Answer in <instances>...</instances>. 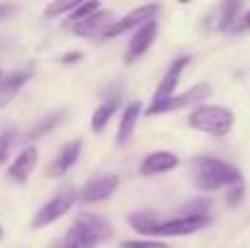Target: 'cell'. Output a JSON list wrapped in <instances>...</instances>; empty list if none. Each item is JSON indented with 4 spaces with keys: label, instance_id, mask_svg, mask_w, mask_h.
<instances>
[{
    "label": "cell",
    "instance_id": "7",
    "mask_svg": "<svg viewBox=\"0 0 250 248\" xmlns=\"http://www.w3.org/2000/svg\"><path fill=\"white\" fill-rule=\"evenodd\" d=\"M119 187V175L114 173H102V175H95L92 180H87L78 195V202L81 204H95V202H104L114 195V190Z\"/></svg>",
    "mask_w": 250,
    "mask_h": 248
},
{
    "label": "cell",
    "instance_id": "22",
    "mask_svg": "<svg viewBox=\"0 0 250 248\" xmlns=\"http://www.w3.org/2000/svg\"><path fill=\"white\" fill-rule=\"evenodd\" d=\"M81 5H83V0H66V2H51V5H46L44 15H49V17H59V15H71V12H76V10H78Z\"/></svg>",
    "mask_w": 250,
    "mask_h": 248
},
{
    "label": "cell",
    "instance_id": "30",
    "mask_svg": "<svg viewBox=\"0 0 250 248\" xmlns=\"http://www.w3.org/2000/svg\"><path fill=\"white\" fill-rule=\"evenodd\" d=\"M2 78H5V76H2V71H0V81H2Z\"/></svg>",
    "mask_w": 250,
    "mask_h": 248
},
{
    "label": "cell",
    "instance_id": "31",
    "mask_svg": "<svg viewBox=\"0 0 250 248\" xmlns=\"http://www.w3.org/2000/svg\"><path fill=\"white\" fill-rule=\"evenodd\" d=\"M0 239H2V226H0Z\"/></svg>",
    "mask_w": 250,
    "mask_h": 248
},
{
    "label": "cell",
    "instance_id": "20",
    "mask_svg": "<svg viewBox=\"0 0 250 248\" xmlns=\"http://www.w3.org/2000/svg\"><path fill=\"white\" fill-rule=\"evenodd\" d=\"M126 222H129V226H131L136 234H151V236H153V231H156V229H158V224H161L158 214H156V212H151V209L131 212V214L126 217Z\"/></svg>",
    "mask_w": 250,
    "mask_h": 248
},
{
    "label": "cell",
    "instance_id": "14",
    "mask_svg": "<svg viewBox=\"0 0 250 248\" xmlns=\"http://www.w3.org/2000/svg\"><path fill=\"white\" fill-rule=\"evenodd\" d=\"M141 114H144V107H141V102H136V100L129 102V105L122 110V119H119V129H117V139H114L117 146L129 144V139H131V134H134V129H136L139 119H141Z\"/></svg>",
    "mask_w": 250,
    "mask_h": 248
},
{
    "label": "cell",
    "instance_id": "11",
    "mask_svg": "<svg viewBox=\"0 0 250 248\" xmlns=\"http://www.w3.org/2000/svg\"><path fill=\"white\" fill-rule=\"evenodd\" d=\"M37 161H39V149H37V146H24V149L15 156V161L7 165V180H10V182H17V185L27 182V178L32 175Z\"/></svg>",
    "mask_w": 250,
    "mask_h": 248
},
{
    "label": "cell",
    "instance_id": "24",
    "mask_svg": "<svg viewBox=\"0 0 250 248\" xmlns=\"http://www.w3.org/2000/svg\"><path fill=\"white\" fill-rule=\"evenodd\" d=\"M12 144H15V132H12V129L2 132V134H0V165H5V161L10 158Z\"/></svg>",
    "mask_w": 250,
    "mask_h": 248
},
{
    "label": "cell",
    "instance_id": "5",
    "mask_svg": "<svg viewBox=\"0 0 250 248\" xmlns=\"http://www.w3.org/2000/svg\"><path fill=\"white\" fill-rule=\"evenodd\" d=\"M211 95V85L209 83H199V85H192L189 90L170 97V100H163V102H151L146 107V114L148 117H156V114H166V112H172V110H185L189 105H204L202 100Z\"/></svg>",
    "mask_w": 250,
    "mask_h": 248
},
{
    "label": "cell",
    "instance_id": "29",
    "mask_svg": "<svg viewBox=\"0 0 250 248\" xmlns=\"http://www.w3.org/2000/svg\"><path fill=\"white\" fill-rule=\"evenodd\" d=\"M15 10H17L15 5H5V2H0V20H5V17H10V15H12Z\"/></svg>",
    "mask_w": 250,
    "mask_h": 248
},
{
    "label": "cell",
    "instance_id": "12",
    "mask_svg": "<svg viewBox=\"0 0 250 248\" xmlns=\"http://www.w3.org/2000/svg\"><path fill=\"white\" fill-rule=\"evenodd\" d=\"M189 59L192 56H177L170 66H167L166 76L161 78L158 83V88H156V92H153V102H163V100H170V97H175V88H177V83H180V76H182V71L187 68V64H189Z\"/></svg>",
    "mask_w": 250,
    "mask_h": 248
},
{
    "label": "cell",
    "instance_id": "17",
    "mask_svg": "<svg viewBox=\"0 0 250 248\" xmlns=\"http://www.w3.org/2000/svg\"><path fill=\"white\" fill-rule=\"evenodd\" d=\"M119 107H122V100H119V97H109V100H104L102 105H97L95 112H92V117H90V127H92V132L100 134V132L109 124V119L114 117V112H117Z\"/></svg>",
    "mask_w": 250,
    "mask_h": 248
},
{
    "label": "cell",
    "instance_id": "2",
    "mask_svg": "<svg viewBox=\"0 0 250 248\" xmlns=\"http://www.w3.org/2000/svg\"><path fill=\"white\" fill-rule=\"evenodd\" d=\"M112 239V226L97 214H81L63 236V248H97Z\"/></svg>",
    "mask_w": 250,
    "mask_h": 248
},
{
    "label": "cell",
    "instance_id": "1",
    "mask_svg": "<svg viewBox=\"0 0 250 248\" xmlns=\"http://www.w3.org/2000/svg\"><path fill=\"white\" fill-rule=\"evenodd\" d=\"M194 168V185L204 192H211V190H221V187H236L241 185V170L236 165L226 163L221 158H214V156H199L192 161Z\"/></svg>",
    "mask_w": 250,
    "mask_h": 248
},
{
    "label": "cell",
    "instance_id": "23",
    "mask_svg": "<svg viewBox=\"0 0 250 248\" xmlns=\"http://www.w3.org/2000/svg\"><path fill=\"white\" fill-rule=\"evenodd\" d=\"M97 10H102V5H100V2H83L76 12H71V15H68V22H71V24H78V22L87 20L90 15H95Z\"/></svg>",
    "mask_w": 250,
    "mask_h": 248
},
{
    "label": "cell",
    "instance_id": "13",
    "mask_svg": "<svg viewBox=\"0 0 250 248\" xmlns=\"http://www.w3.org/2000/svg\"><path fill=\"white\" fill-rule=\"evenodd\" d=\"M177 163H180V158H177L172 151H153V154H148V156L141 161L139 173L146 175V178H153V175H163L167 170L177 168Z\"/></svg>",
    "mask_w": 250,
    "mask_h": 248
},
{
    "label": "cell",
    "instance_id": "4",
    "mask_svg": "<svg viewBox=\"0 0 250 248\" xmlns=\"http://www.w3.org/2000/svg\"><path fill=\"white\" fill-rule=\"evenodd\" d=\"M78 195H81V190H76L73 185L61 187L49 202H44V204L37 209V214H34V219H32V229H44V226L59 222V219H61L63 214H68V209L78 202Z\"/></svg>",
    "mask_w": 250,
    "mask_h": 248
},
{
    "label": "cell",
    "instance_id": "3",
    "mask_svg": "<svg viewBox=\"0 0 250 248\" xmlns=\"http://www.w3.org/2000/svg\"><path fill=\"white\" fill-rule=\"evenodd\" d=\"M187 124L209 136H226L233 129V112L224 105H197L189 112Z\"/></svg>",
    "mask_w": 250,
    "mask_h": 248
},
{
    "label": "cell",
    "instance_id": "18",
    "mask_svg": "<svg viewBox=\"0 0 250 248\" xmlns=\"http://www.w3.org/2000/svg\"><path fill=\"white\" fill-rule=\"evenodd\" d=\"M241 15H243V2H241V0L221 2V5H219L216 29H221V32H233V27H236V22L241 20Z\"/></svg>",
    "mask_w": 250,
    "mask_h": 248
},
{
    "label": "cell",
    "instance_id": "6",
    "mask_svg": "<svg viewBox=\"0 0 250 248\" xmlns=\"http://www.w3.org/2000/svg\"><path fill=\"white\" fill-rule=\"evenodd\" d=\"M158 12H161V5H156V2H148V5L134 7V10L126 12L124 17L114 20V22L107 27V32L102 34V39H114V37H119V34H124V32H129V29L136 32V29L144 27L146 22L158 20Z\"/></svg>",
    "mask_w": 250,
    "mask_h": 248
},
{
    "label": "cell",
    "instance_id": "32",
    "mask_svg": "<svg viewBox=\"0 0 250 248\" xmlns=\"http://www.w3.org/2000/svg\"><path fill=\"white\" fill-rule=\"evenodd\" d=\"M61 248H63V246H61Z\"/></svg>",
    "mask_w": 250,
    "mask_h": 248
},
{
    "label": "cell",
    "instance_id": "16",
    "mask_svg": "<svg viewBox=\"0 0 250 248\" xmlns=\"http://www.w3.org/2000/svg\"><path fill=\"white\" fill-rule=\"evenodd\" d=\"M29 78H32L29 71H12V73H5V78L0 81V107H5L7 102H12V97L27 85Z\"/></svg>",
    "mask_w": 250,
    "mask_h": 248
},
{
    "label": "cell",
    "instance_id": "10",
    "mask_svg": "<svg viewBox=\"0 0 250 248\" xmlns=\"http://www.w3.org/2000/svg\"><path fill=\"white\" fill-rule=\"evenodd\" d=\"M81 154H83V139H73V141L63 144V146L59 149L56 158L46 168V175H49V178H61V175H66L73 165L78 163Z\"/></svg>",
    "mask_w": 250,
    "mask_h": 248
},
{
    "label": "cell",
    "instance_id": "27",
    "mask_svg": "<svg viewBox=\"0 0 250 248\" xmlns=\"http://www.w3.org/2000/svg\"><path fill=\"white\" fill-rule=\"evenodd\" d=\"M243 32H250V10H246V12L241 15V20H238L236 27H233V34H243Z\"/></svg>",
    "mask_w": 250,
    "mask_h": 248
},
{
    "label": "cell",
    "instance_id": "26",
    "mask_svg": "<svg viewBox=\"0 0 250 248\" xmlns=\"http://www.w3.org/2000/svg\"><path fill=\"white\" fill-rule=\"evenodd\" d=\"M243 195H246V187H243V182H241V185H236V187L229 190V195H226V204H229V207L241 204V202H243Z\"/></svg>",
    "mask_w": 250,
    "mask_h": 248
},
{
    "label": "cell",
    "instance_id": "9",
    "mask_svg": "<svg viewBox=\"0 0 250 248\" xmlns=\"http://www.w3.org/2000/svg\"><path fill=\"white\" fill-rule=\"evenodd\" d=\"M156 37H158V20H151V22H146L144 27H139V29L131 34V39H129V46H126L124 61H126L129 66L136 64V61H139V59L153 46Z\"/></svg>",
    "mask_w": 250,
    "mask_h": 248
},
{
    "label": "cell",
    "instance_id": "28",
    "mask_svg": "<svg viewBox=\"0 0 250 248\" xmlns=\"http://www.w3.org/2000/svg\"><path fill=\"white\" fill-rule=\"evenodd\" d=\"M78 61H83V54L81 51H71V54H63L61 56V64H66V66L68 64H78Z\"/></svg>",
    "mask_w": 250,
    "mask_h": 248
},
{
    "label": "cell",
    "instance_id": "8",
    "mask_svg": "<svg viewBox=\"0 0 250 248\" xmlns=\"http://www.w3.org/2000/svg\"><path fill=\"white\" fill-rule=\"evenodd\" d=\"M209 224H211V217H175V219L161 222L158 229L153 231V236H158V239L189 236V234H197V231L207 229Z\"/></svg>",
    "mask_w": 250,
    "mask_h": 248
},
{
    "label": "cell",
    "instance_id": "15",
    "mask_svg": "<svg viewBox=\"0 0 250 248\" xmlns=\"http://www.w3.org/2000/svg\"><path fill=\"white\" fill-rule=\"evenodd\" d=\"M112 22H114V15H112L109 10H97V12L90 15L87 20L73 24V32L81 34V37H100V39H102V34L107 32V27H109Z\"/></svg>",
    "mask_w": 250,
    "mask_h": 248
},
{
    "label": "cell",
    "instance_id": "21",
    "mask_svg": "<svg viewBox=\"0 0 250 248\" xmlns=\"http://www.w3.org/2000/svg\"><path fill=\"white\" fill-rule=\"evenodd\" d=\"M211 200L209 197H194L182 209H177V217H209Z\"/></svg>",
    "mask_w": 250,
    "mask_h": 248
},
{
    "label": "cell",
    "instance_id": "25",
    "mask_svg": "<svg viewBox=\"0 0 250 248\" xmlns=\"http://www.w3.org/2000/svg\"><path fill=\"white\" fill-rule=\"evenodd\" d=\"M119 248H170L166 241L161 239H134V241H124Z\"/></svg>",
    "mask_w": 250,
    "mask_h": 248
},
{
    "label": "cell",
    "instance_id": "19",
    "mask_svg": "<svg viewBox=\"0 0 250 248\" xmlns=\"http://www.w3.org/2000/svg\"><path fill=\"white\" fill-rule=\"evenodd\" d=\"M66 117V112H51L49 117H44L42 122H37L29 132H27V136H24V144L27 146H34V141L37 139H42V136H46V134H51L59 124H61V119Z\"/></svg>",
    "mask_w": 250,
    "mask_h": 248
}]
</instances>
